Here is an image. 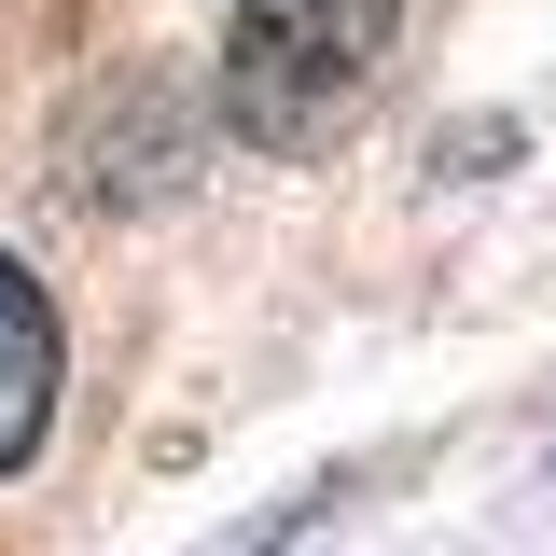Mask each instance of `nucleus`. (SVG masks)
Instances as JSON below:
<instances>
[{"mask_svg":"<svg viewBox=\"0 0 556 556\" xmlns=\"http://www.w3.org/2000/svg\"><path fill=\"white\" fill-rule=\"evenodd\" d=\"M390 14L404 0H237L223 14V126L251 153H334L390 70Z\"/></svg>","mask_w":556,"mask_h":556,"instance_id":"nucleus-1","label":"nucleus"},{"mask_svg":"<svg viewBox=\"0 0 556 556\" xmlns=\"http://www.w3.org/2000/svg\"><path fill=\"white\" fill-rule=\"evenodd\" d=\"M56 431V306L28 292V265H0V473H28Z\"/></svg>","mask_w":556,"mask_h":556,"instance_id":"nucleus-2","label":"nucleus"}]
</instances>
